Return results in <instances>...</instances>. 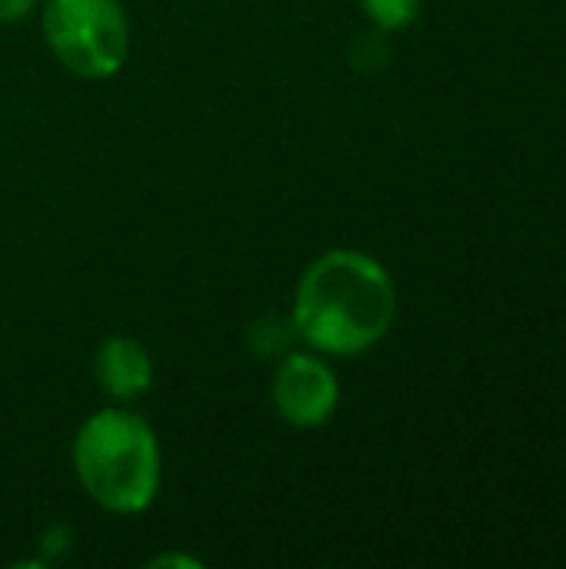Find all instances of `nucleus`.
<instances>
[{
  "instance_id": "nucleus-7",
  "label": "nucleus",
  "mask_w": 566,
  "mask_h": 569,
  "mask_svg": "<svg viewBox=\"0 0 566 569\" xmlns=\"http://www.w3.org/2000/svg\"><path fill=\"white\" fill-rule=\"evenodd\" d=\"M37 7V0H0V23H17L23 17H30Z\"/></svg>"
},
{
  "instance_id": "nucleus-5",
  "label": "nucleus",
  "mask_w": 566,
  "mask_h": 569,
  "mask_svg": "<svg viewBox=\"0 0 566 569\" xmlns=\"http://www.w3.org/2000/svg\"><path fill=\"white\" fill-rule=\"evenodd\" d=\"M97 383L113 400H137L153 383V360L143 343L130 337H110L100 343L97 360Z\"/></svg>"
},
{
  "instance_id": "nucleus-3",
  "label": "nucleus",
  "mask_w": 566,
  "mask_h": 569,
  "mask_svg": "<svg viewBox=\"0 0 566 569\" xmlns=\"http://www.w3.org/2000/svg\"><path fill=\"white\" fill-rule=\"evenodd\" d=\"M43 40L77 77H113L130 53V20L120 0H47Z\"/></svg>"
},
{
  "instance_id": "nucleus-4",
  "label": "nucleus",
  "mask_w": 566,
  "mask_h": 569,
  "mask_svg": "<svg viewBox=\"0 0 566 569\" xmlns=\"http://www.w3.org/2000/svg\"><path fill=\"white\" fill-rule=\"evenodd\" d=\"M270 393L277 413L300 430L324 427L340 403V387L334 370L314 353H284Z\"/></svg>"
},
{
  "instance_id": "nucleus-1",
  "label": "nucleus",
  "mask_w": 566,
  "mask_h": 569,
  "mask_svg": "<svg viewBox=\"0 0 566 569\" xmlns=\"http://www.w3.org/2000/svg\"><path fill=\"white\" fill-rule=\"evenodd\" d=\"M397 317V287L387 267L360 250L317 257L294 297L297 337L327 357H357L377 347Z\"/></svg>"
},
{
  "instance_id": "nucleus-2",
  "label": "nucleus",
  "mask_w": 566,
  "mask_h": 569,
  "mask_svg": "<svg viewBox=\"0 0 566 569\" xmlns=\"http://www.w3.org/2000/svg\"><path fill=\"white\" fill-rule=\"evenodd\" d=\"M73 470L107 513H143L160 490V443L143 417L107 407L77 430Z\"/></svg>"
},
{
  "instance_id": "nucleus-6",
  "label": "nucleus",
  "mask_w": 566,
  "mask_h": 569,
  "mask_svg": "<svg viewBox=\"0 0 566 569\" xmlns=\"http://www.w3.org/2000/svg\"><path fill=\"white\" fill-rule=\"evenodd\" d=\"M364 13L370 17V23L384 33L404 30L420 17V3L424 0H360Z\"/></svg>"
}]
</instances>
